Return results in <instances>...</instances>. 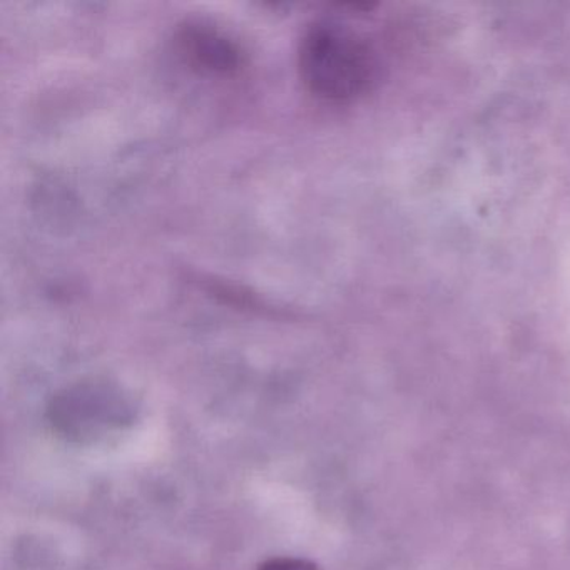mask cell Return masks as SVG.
Wrapping results in <instances>:
<instances>
[{"label": "cell", "instance_id": "4", "mask_svg": "<svg viewBox=\"0 0 570 570\" xmlns=\"http://www.w3.org/2000/svg\"><path fill=\"white\" fill-rule=\"evenodd\" d=\"M258 570H322L315 562L302 557H273L265 560Z\"/></svg>", "mask_w": 570, "mask_h": 570}, {"label": "cell", "instance_id": "3", "mask_svg": "<svg viewBox=\"0 0 570 570\" xmlns=\"http://www.w3.org/2000/svg\"><path fill=\"white\" fill-rule=\"evenodd\" d=\"M108 392L99 389H79L59 396L55 403V422L72 435L91 433L98 425H105V415L115 416V403L109 402Z\"/></svg>", "mask_w": 570, "mask_h": 570}, {"label": "cell", "instance_id": "1", "mask_svg": "<svg viewBox=\"0 0 570 570\" xmlns=\"http://www.w3.org/2000/svg\"><path fill=\"white\" fill-rule=\"evenodd\" d=\"M298 71L305 88L325 101H346L370 81L372 62L358 36L332 21L309 26L298 46Z\"/></svg>", "mask_w": 570, "mask_h": 570}, {"label": "cell", "instance_id": "2", "mask_svg": "<svg viewBox=\"0 0 570 570\" xmlns=\"http://www.w3.org/2000/svg\"><path fill=\"white\" fill-rule=\"evenodd\" d=\"M179 56L195 71L212 76H232L243 66L238 46L213 26L189 22L179 29Z\"/></svg>", "mask_w": 570, "mask_h": 570}]
</instances>
